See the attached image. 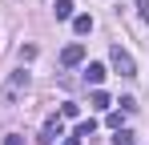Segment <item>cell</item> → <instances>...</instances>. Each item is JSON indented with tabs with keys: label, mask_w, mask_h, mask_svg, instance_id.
<instances>
[{
	"label": "cell",
	"mask_w": 149,
	"mask_h": 145,
	"mask_svg": "<svg viewBox=\"0 0 149 145\" xmlns=\"http://www.w3.org/2000/svg\"><path fill=\"white\" fill-rule=\"evenodd\" d=\"M24 89H28V72L24 69H16L4 85H0V109H12L20 97H24Z\"/></svg>",
	"instance_id": "6da1fadb"
},
{
	"label": "cell",
	"mask_w": 149,
	"mask_h": 145,
	"mask_svg": "<svg viewBox=\"0 0 149 145\" xmlns=\"http://www.w3.org/2000/svg\"><path fill=\"white\" fill-rule=\"evenodd\" d=\"M109 65L121 72V77H137V65H133V56H129L121 45H113V48H109Z\"/></svg>",
	"instance_id": "7a4b0ae2"
},
{
	"label": "cell",
	"mask_w": 149,
	"mask_h": 145,
	"mask_svg": "<svg viewBox=\"0 0 149 145\" xmlns=\"http://www.w3.org/2000/svg\"><path fill=\"white\" fill-rule=\"evenodd\" d=\"M61 133H65V121L49 117V121H45V133H40V145H52V137H61Z\"/></svg>",
	"instance_id": "3957f363"
},
{
	"label": "cell",
	"mask_w": 149,
	"mask_h": 145,
	"mask_svg": "<svg viewBox=\"0 0 149 145\" xmlns=\"http://www.w3.org/2000/svg\"><path fill=\"white\" fill-rule=\"evenodd\" d=\"M61 61L73 69V65H81L85 61V45H65V52H61Z\"/></svg>",
	"instance_id": "277c9868"
},
{
	"label": "cell",
	"mask_w": 149,
	"mask_h": 145,
	"mask_svg": "<svg viewBox=\"0 0 149 145\" xmlns=\"http://www.w3.org/2000/svg\"><path fill=\"white\" fill-rule=\"evenodd\" d=\"M101 81H105V65H97V61H93V65L85 69V85H93V89H97Z\"/></svg>",
	"instance_id": "5b68a950"
},
{
	"label": "cell",
	"mask_w": 149,
	"mask_h": 145,
	"mask_svg": "<svg viewBox=\"0 0 149 145\" xmlns=\"http://www.w3.org/2000/svg\"><path fill=\"white\" fill-rule=\"evenodd\" d=\"M73 8H77L73 0H56V4H52V12H56V20H73V16H77Z\"/></svg>",
	"instance_id": "8992f818"
},
{
	"label": "cell",
	"mask_w": 149,
	"mask_h": 145,
	"mask_svg": "<svg viewBox=\"0 0 149 145\" xmlns=\"http://www.w3.org/2000/svg\"><path fill=\"white\" fill-rule=\"evenodd\" d=\"M73 32H77V36L93 32V16H85V12H81V16H73Z\"/></svg>",
	"instance_id": "52a82bcc"
},
{
	"label": "cell",
	"mask_w": 149,
	"mask_h": 145,
	"mask_svg": "<svg viewBox=\"0 0 149 145\" xmlns=\"http://www.w3.org/2000/svg\"><path fill=\"white\" fill-rule=\"evenodd\" d=\"M89 105H93L97 113H109V93H101V89H93V97H89Z\"/></svg>",
	"instance_id": "ba28073f"
},
{
	"label": "cell",
	"mask_w": 149,
	"mask_h": 145,
	"mask_svg": "<svg viewBox=\"0 0 149 145\" xmlns=\"http://www.w3.org/2000/svg\"><path fill=\"white\" fill-rule=\"evenodd\" d=\"M93 129H97V121L89 117V121H81V125H77V133H73V137H93Z\"/></svg>",
	"instance_id": "9c48e42d"
},
{
	"label": "cell",
	"mask_w": 149,
	"mask_h": 145,
	"mask_svg": "<svg viewBox=\"0 0 149 145\" xmlns=\"http://www.w3.org/2000/svg\"><path fill=\"white\" fill-rule=\"evenodd\" d=\"M113 145H133V133L129 129H113Z\"/></svg>",
	"instance_id": "30bf717a"
},
{
	"label": "cell",
	"mask_w": 149,
	"mask_h": 145,
	"mask_svg": "<svg viewBox=\"0 0 149 145\" xmlns=\"http://www.w3.org/2000/svg\"><path fill=\"white\" fill-rule=\"evenodd\" d=\"M77 113H81V105H77V101H65V105H61V117H69V121H73Z\"/></svg>",
	"instance_id": "8fae6325"
},
{
	"label": "cell",
	"mask_w": 149,
	"mask_h": 145,
	"mask_svg": "<svg viewBox=\"0 0 149 145\" xmlns=\"http://www.w3.org/2000/svg\"><path fill=\"white\" fill-rule=\"evenodd\" d=\"M121 113H125V109H121ZM121 113H109V117H105V121H109V129H125V125H121V121H125Z\"/></svg>",
	"instance_id": "7c38bea8"
},
{
	"label": "cell",
	"mask_w": 149,
	"mask_h": 145,
	"mask_svg": "<svg viewBox=\"0 0 149 145\" xmlns=\"http://www.w3.org/2000/svg\"><path fill=\"white\" fill-rule=\"evenodd\" d=\"M20 61H36V45H24V48H20Z\"/></svg>",
	"instance_id": "4fadbf2b"
},
{
	"label": "cell",
	"mask_w": 149,
	"mask_h": 145,
	"mask_svg": "<svg viewBox=\"0 0 149 145\" xmlns=\"http://www.w3.org/2000/svg\"><path fill=\"white\" fill-rule=\"evenodd\" d=\"M4 145H24V137H20V133H8V137H4Z\"/></svg>",
	"instance_id": "5bb4252c"
},
{
	"label": "cell",
	"mask_w": 149,
	"mask_h": 145,
	"mask_svg": "<svg viewBox=\"0 0 149 145\" xmlns=\"http://www.w3.org/2000/svg\"><path fill=\"white\" fill-rule=\"evenodd\" d=\"M137 12H141V20H149V0H141V4H137Z\"/></svg>",
	"instance_id": "9a60e30c"
},
{
	"label": "cell",
	"mask_w": 149,
	"mask_h": 145,
	"mask_svg": "<svg viewBox=\"0 0 149 145\" xmlns=\"http://www.w3.org/2000/svg\"><path fill=\"white\" fill-rule=\"evenodd\" d=\"M61 145H81V137H65V141H61Z\"/></svg>",
	"instance_id": "2e32d148"
}]
</instances>
